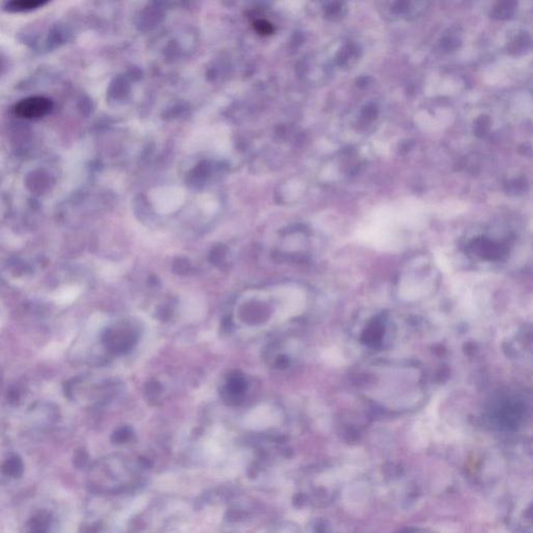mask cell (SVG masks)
<instances>
[{
	"instance_id": "cell-1",
	"label": "cell",
	"mask_w": 533,
	"mask_h": 533,
	"mask_svg": "<svg viewBox=\"0 0 533 533\" xmlns=\"http://www.w3.org/2000/svg\"><path fill=\"white\" fill-rule=\"evenodd\" d=\"M52 109V100L42 96H35L19 101L13 108V113L15 116L21 119L34 120L46 116L48 113H50Z\"/></svg>"
},
{
	"instance_id": "cell-2",
	"label": "cell",
	"mask_w": 533,
	"mask_h": 533,
	"mask_svg": "<svg viewBox=\"0 0 533 533\" xmlns=\"http://www.w3.org/2000/svg\"><path fill=\"white\" fill-rule=\"evenodd\" d=\"M428 5V3L424 2H395L392 4H388V11L390 16L412 19L417 18L418 16L423 14L426 11Z\"/></svg>"
},
{
	"instance_id": "cell-3",
	"label": "cell",
	"mask_w": 533,
	"mask_h": 533,
	"mask_svg": "<svg viewBox=\"0 0 533 533\" xmlns=\"http://www.w3.org/2000/svg\"><path fill=\"white\" fill-rule=\"evenodd\" d=\"M361 56V48L357 44H346L338 52L337 64L341 68H351L360 60Z\"/></svg>"
},
{
	"instance_id": "cell-4",
	"label": "cell",
	"mask_w": 533,
	"mask_h": 533,
	"mask_svg": "<svg viewBox=\"0 0 533 533\" xmlns=\"http://www.w3.org/2000/svg\"><path fill=\"white\" fill-rule=\"evenodd\" d=\"M517 6V3L512 2V0H505V2L497 3L491 11V16L498 20L511 19L516 14Z\"/></svg>"
},
{
	"instance_id": "cell-5",
	"label": "cell",
	"mask_w": 533,
	"mask_h": 533,
	"mask_svg": "<svg viewBox=\"0 0 533 533\" xmlns=\"http://www.w3.org/2000/svg\"><path fill=\"white\" fill-rule=\"evenodd\" d=\"M531 38L527 33L517 35L509 44V53L512 55H521L530 48Z\"/></svg>"
},
{
	"instance_id": "cell-6",
	"label": "cell",
	"mask_w": 533,
	"mask_h": 533,
	"mask_svg": "<svg viewBox=\"0 0 533 533\" xmlns=\"http://www.w3.org/2000/svg\"><path fill=\"white\" fill-rule=\"evenodd\" d=\"M45 4V2H41V0H15V2L9 3L7 8L12 12H23L38 9Z\"/></svg>"
},
{
	"instance_id": "cell-7",
	"label": "cell",
	"mask_w": 533,
	"mask_h": 533,
	"mask_svg": "<svg viewBox=\"0 0 533 533\" xmlns=\"http://www.w3.org/2000/svg\"><path fill=\"white\" fill-rule=\"evenodd\" d=\"M2 472L11 477H19L23 472V464L18 458H12L2 465Z\"/></svg>"
},
{
	"instance_id": "cell-8",
	"label": "cell",
	"mask_w": 533,
	"mask_h": 533,
	"mask_svg": "<svg viewBox=\"0 0 533 533\" xmlns=\"http://www.w3.org/2000/svg\"><path fill=\"white\" fill-rule=\"evenodd\" d=\"M327 18L332 20H341L347 14V7L344 3H332L326 7L325 10Z\"/></svg>"
},
{
	"instance_id": "cell-9",
	"label": "cell",
	"mask_w": 533,
	"mask_h": 533,
	"mask_svg": "<svg viewBox=\"0 0 533 533\" xmlns=\"http://www.w3.org/2000/svg\"><path fill=\"white\" fill-rule=\"evenodd\" d=\"M528 189V183L525 177H518L505 184V191L512 195H520L526 192Z\"/></svg>"
},
{
	"instance_id": "cell-10",
	"label": "cell",
	"mask_w": 533,
	"mask_h": 533,
	"mask_svg": "<svg viewBox=\"0 0 533 533\" xmlns=\"http://www.w3.org/2000/svg\"><path fill=\"white\" fill-rule=\"evenodd\" d=\"M491 129V118L488 115H481L474 121V134L478 138L486 137Z\"/></svg>"
},
{
	"instance_id": "cell-11",
	"label": "cell",
	"mask_w": 533,
	"mask_h": 533,
	"mask_svg": "<svg viewBox=\"0 0 533 533\" xmlns=\"http://www.w3.org/2000/svg\"><path fill=\"white\" fill-rule=\"evenodd\" d=\"M49 524V516L45 513H40L31 522L30 533H45Z\"/></svg>"
},
{
	"instance_id": "cell-12",
	"label": "cell",
	"mask_w": 533,
	"mask_h": 533,
	"mask_svg": "<svg viewBox=\"0 0 533 533\" xmlns=\"http://www.w3.org/2000/svg\"><path fill=\"white\" fill-rule=\"evenodd\" d=\"M461 43H462L461 38L458 35L450 34V35H446L441 40V47L443 49H445L446 52H452V50L459 48Z\"/></svg>"
},
{
	"instance_id": "cell-13",
	"label": "cell",
	"mask_w": 533,
	"mask_h": 533,
	"mask_svg": "<svg viewBox=\"0 0 533 533\" xmlns=\"http://www.w3.org/2000/svg\"><path fill=\"white\" fill-rule=\"evenodd\" d=\"M378 114H379V110H378L377 106H375L374 104H369V105L365 106L361 113L362 118L366 122L374 121L378 117Z\"/></svg>"
},
{
	"instance_id": "cell-14",
	"label": "cell",
	"mask_w": 533,
	"mask_h": 533,
	"mask_svg": "<svg viewBox=\"0 0 533 533\" xmlns=\"http://www.w3.org/2000/svg\"><path fill=\"white\" fill-rule=\"evenodd\" d=\"M87 455L85 452H82V453H79L78 455H76V459H75V465L78 467H83L87 464Z\"/></svg>"
},
{
	"instance_id": "cell-15",
	"label": "cell",
	"mask_w": 533,
	"mask_h": 533,
	"mask_svg": "<svg viewBox=\"0 0 533 533\" xmlns=\"http://www.w3.org/2000/svg\"><path fill=\"white\" fill-rule=\"evenodd\" d=\"M371 81H372V80H371L370 76H361L360 79L357 80V86L360 87V88H362V89L367 88V87L370 85Z\"/></svg>"
}]
</instances>
